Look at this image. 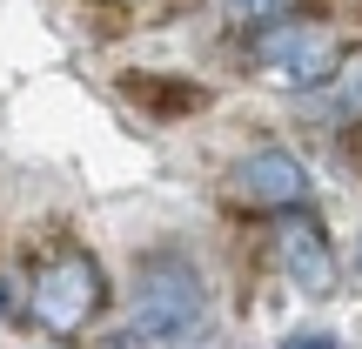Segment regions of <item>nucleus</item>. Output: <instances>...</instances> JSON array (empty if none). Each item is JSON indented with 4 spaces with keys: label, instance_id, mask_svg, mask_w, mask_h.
<instances>
[{
    "label": "nucleus",
    "instance_id": "obj_9",
    "mask_svg": "<svg viewBox=\"0 0 362 349\" xmlns=\"http://www.w3.org/2000/svg\"><path fill=\"white\" fill-rule=\"evenodd\" d=\"M228 7H235V13H255V21H262V13H282L288 0H228Z\"/></svg>",
    "mask_w": 362,
    "mask_h": 349
},
{
    "label": "nucleus",
    "instance_id": "obj_6",
    "mask_svg": "<svg viewBox=\"0 0 362 349\" xmlns=\"http://www.w3.org/2000/svg\"><path fill=\"white\" fill-rule=\"evenodd\" d=\"M329 115H336V121L362 115V61H349L336 81H329Z\"/></svg>",
    "mask_w": 362,
    "mask_h": 349
},
{
    "label": "nucleus",
    "instance_id": "obj_2",
    "mask_svg": "<svg viewBox=\"0 0 362 349\" xmlns=\"http://www.w3.org/2000/svg\"><path fill=\"white\" fill-rule=\"evenodd\" d=\"M27 309H34V323H47L54 336H81V329L94 323V316L107 309V275L94 256H54L34 269V289H27Z\"/></svg>",
    "mask_w": 362,
    "mask_h": 349
},
{
    "label": "nucleus",
    "instance_id": "obj_3",
    "mask_svg": "<svg viewBox=\"0 0 362 349\" xmlns=\"http://www.w3.org/2000/svg\"><path fill=\"white\" fill-rule=\"evenodd\" d=\"M255 61L275 67L282 81H296V88H322V81H336L342 47H336V34L315 27V21H275V27L255 34Z\"/></svg>",
    "mask_w": 362,
    "mask_h": 349
},
{
    "label": "nucleus",
    "instance_id": "obj_1",
    "mask_svg": "<svg viewBox=\"0 0 362 349\" xmlns=\"http://www.w3.org/2000/svg\"><path fill=\"white\" fill-rule=\"evenodd\" d=\"M208 323V282L194 275L188 256H148L134 269L128 289V329L121 343H188L194 329Z\"/></svg>",
    "mask_w": 362,
    "mask_h": 349
},
{
    "label": "nucleus",
    "instance_id": "obj_8",
    "mask_svg": "<svg viewBox=\"0 0 362 349\" xmlns=\"http://www.w3.org/2000/svg\"><path fill=\"white\" fill-rule=\"evenodd\" d=\"M275 349H342V343L329 336V329H296V336H282Z\"/></svg>",
    "mask_w": 362,
    "mask_h": 349
},
{
    "label": "nucleus",
    "instance_id": "obj_7",
    "mask_svg": "<svg viewBox=\"0 0 362 349\" xmlns=\"http://www.w3.org/2000/svg\"><path fill=\"white\" fill-rule=\"evenodd\" d=\"M27 296H21V275H0V323H21Z\"/></svg>",
    "mask_w": 362,
    "mask_h": 349
},
{
    "label": "nucleus",
    "instance_id": "obj_4",
    "mask_svg": "<svg viewBox=\"0 0 362 349\" xmlns=\"http://www.w3.org/2000/svg\"><path fill=\"white\" fill-rule=\"evenodd\" d=\"M228 181H235V195H242L248 208H269V215L309 208V168H302L288 148H248Z\"/></svg>",
    "mask_w": 362,
    "mask_h": 349
},
{
    "label": "nucleus",
    "instance_id": "obj_5",
    "mask_svg": "<svg viewBox=\"0 0 362 349\" xmlns=\"http://www.w3.org/2000/svg\"><path fill=\"white\" fill-rule=\"evenodd\" d=\"M275 256H282V275L302 289V296H329L336 289V248H329V229L315 215H282L275 229Z\"/></svg>",
    "mask_w": 362,
    "mask_h": 349
}]
</instances>
